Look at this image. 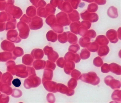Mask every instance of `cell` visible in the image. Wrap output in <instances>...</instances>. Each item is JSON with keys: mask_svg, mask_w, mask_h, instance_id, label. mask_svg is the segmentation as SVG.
Here are the masks:
<instances>
[{"mask_svg": "<svg viewBox=\"0 0 121 103\" xmlns=\"http://www.w3.org/2000/svg\"><path fill=\"white\" fill-rule=\"evenodd\" d=\"M12 84L16 87H19L21 85V82L19 79H16L13 80Z\"/></svg>", "mask_w": 121, "mask_h": 103, "instance_id": "cell-1", "label": "cell"}]
</instances>
